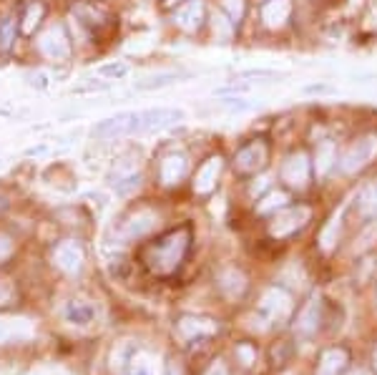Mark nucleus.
Returning <instances> with one entry per match:
<instances>
[{"instance_id": "nucleus-1", "label": "nucleus", "mask_w": 377, "mask_h": 375, "mask_svg": "<svg viewBox=\"0 0 377 375\" xmlns=\"http://www.w3.org/2000/svg\"><path fill=\"white\" fill-rule=\"evenodd\" d=\"M184 111L181 109H146V111H126V136H136V133H151L161 131L169 126L184 121Z\"/></svg>"}, {"instance_id": "nucleus-2", "label": "nucleus", "mask_w": 377, "mask_h": 375, "mask_svg": "<svg viewBox=\"0 0 377 375\" xmlns=\"http://www.w3.org/2000/svg\"><path fill=\"white\" fill-rule=\"evenodd\" d=\"M189 247V229H179L174 235H169L159 247L151 252V267L156 272L169 274L179 267V262L184 259V252Z\"/></svg>"}, {"instance_id": "nucleus-3", "label": "nucleus", "mask_w": 377, "mask_h": 375, "mask_svg": "<svg viewBox=\"0 0 377 375\" xmlns=\"http://www.w3.org/2000/svg\"><path fill=\"white\" fill-rule=\"evenodd\" d=\"M375 157H377V133H365V136H360V139L354 141L352 146L342 154L339 169L345 174H357Z\"/></svg>"}, {"instance_id": "nucleus-4", "label": "nucleus", "mask_w": 377, "mask_h": 375, "mask_svg": "<svg viewBox=\"0 0 377 375\" xmlns=\"http://www.w3.org/2000/svg\"><path fill=\"white\" fill-rule=\"evenodd\" d=\"M292 313V297L289 292L282 287H272L264 292L262 302H259V318L267 325H274V322H285Z\"/></svg>"}, {"instance_id": "nucleus-5", "label": "nucleus", "mask_w": 377, "mask_h": 375, "mask_svg": "<svg viewBox=\"0 0 377 375\" xmlns=\"http://www.w3.org/2000/svg\"><path fill=\"white\" fill-rule=\"evenodd\" d=\"M309 214H312V211H309L307 207H289V209H282L277 217H274V222L270 224V235L277 237V240L294 235L297 229H302L309 222Z\"/></svg>"}, {"instance_id": "nucleus-6", "label": "nucleus", "mask_w": 377, "mask_h": 375, "mask_svg": "<svg viewBox=\"0 0 377 375\" xmlns=\"http://www.w3.org/2000/svg\"><path fill=\"white\" fill-rule=\"evenodd\" d=\"M40 53L51 58V61H68L70 58V40L66 36L63 25H51L38 40Z\"/></svg>"}, {"instance_id": "nucleus-7", "label": "nucleus", "mask_w": 377, "mask_h": 375, "mask_svg": "<svg viewBox=\"0 0 377 375\" xmlns=\"http://www.w3.org/2000/svg\"><path fill=\"white\" fill-rule=\"evenodd\" d=\"M309 174H312V166H309V157L304 151H297V154H289L282 166V179H285L287 187L292 189H304L309 184Z\"/></svg>"}, {"instance_id": "nucleus-8", "label": "nucleus", "mask_w": 377, "mask_h": 375, "mask_svg": "<svg viewBox=\"0 0 377 375\" xmlns=\"http://www.w3.org/2000/svg\"><path fill=\"white\" fill-rule=\"evenodd\" d=\"M264 164H267V144H264V141H252V144H246L237 157H234V166H237V172H242V174L259 172Z\"/></svg>"}, {"instance_id": "nucleus-9", "label": "nucleus", "mask_w": 377, "mask_h": 375, "mask_svg": "<svg viewBox=\"0 0 377 375\" xmlns=\"http://www.w3.org/2000/svg\"><path fill=\"white\" fill-rule=\"evenodd\" d=\"M207 18V8H204V0H186L179 5V10L174 13V23L186 33L199 31L201 23Z\"/></svg>"}, {"instance_id": "nucleus-10", "label": "nucleus", "mask_w": 377, "mask_h": 375, "mask_svg": "<svg viewBox=\"0 0 377 375\" xmlns=\"http://www.w3.org/2000/svg\"><path fill=\"white\" fill-rule=\"evenodd\" d=\"M156 224H159V214L154 209L141 207V209H136L131 217L123 222V237L126 240H139V237L148 235Z\"/></svg>"}, {"instance_id": "nucleus-11", "label": "nucleus", "mask_w": 377, "mask_h": 375, "mask_svg": "<svg viewBox=\"0 0 377 375\" xmlns=\"http://www.w3.org/2000/svg\"><path fill=\"white\" fill-rule=\"evenodd\" d=\"M222 157L216 154V157H209L204 164L199 166V172L194 177V192L196 194H209V192H214L216 187V179H219V174H222Z\"/></svg>"}, {"instance_id": "nucleus-12", "label": "nucleus", "mask_w": 377, "mask_h": 375, "mask_svg": "<svg viewBox=\"0 0 377 375\" xmlns=\"http://www.w3.org/2000/svg\"><path fill=\"white\" fill-rule=\"evenodd\" d=\"M292 16V0H267L262 5V21L267 28L277 31Z\"/></svg>"}, {"instance_id": "nucleus-13", "label": "nucleus", "mask_w": 377, "mask_h": 375, "mask_svg": "<svg viewBox=\"0 0 377 375\" xmlns=\"http://www.w3.org/2000/svg\"><path fill=\"white\" fill-rule=\"evenodd\" d=\"M186 172H189V161H186L184 154H169V157H164L159 177H161V181L166 187H174V184H179V181L184 179Z\"/></svg>"}, {"instance_id": "nucleus-14", "label": "nucleus", "mask_w": 377, "mask_h": 375, "mask_svg": "<svg viewBox=\"0 0 377 375\" xmlns=\"http://www.w3.org/2000/svg\"><path fill=\"white\" fill-rule=\"evenodd\" d=\"M317 328H320V300L312 297L307 305L302 307L300 315H297V322H294V333L302 337L315 335Z\"/></svg>"}, {"instance_id": "nucleus-15", "label": "nucleus", "mask_w": 377, "mask_h": 375, "mask_svg": "<svg viewBox=\"0 0 377 375\" xmlns=\"http://www.w3.org/2000/svg\"><path fill=\"white\" fill-rule=\"evenodd\" d=\"M347 367V352L342 348H332L324 350L317 365V375H339Z\"/></svg>"}, {"instance_id": "nucleus-16", "label": "nucleus", "mask_w": 377, "mask_h": 375, "mask_svg": "<svg viewBox=\"0 0 377 375\" xmlns=\"http://www.w3.org/2000/svg\"><path fill=\"white\" fill-rule=\"evenodd\" d=\"M55 259H58V265L63 270H68V272H76L81 262H83V250L78 247L76 242H63L55 252Z\"/></svg>"}, {"instance_id": "nucleus-17", "label": "nucleus", "mask_w": 377, "mask_h": 375, "mask_svg": "<svg viewBox=\"0 0 377 375\" xmlns=\"http://www.w3.org/2000/svg\"><path fill=\"white\" fill-rule=\"evenodd\" d=\"M184 73H174V70H166V73H156V76H148V79L139 81L136 83V91H156V88H166L171 83H177Z\"/></svg>"}, {"instance_id": "nucleus-18", "label": "nucleus", "mask_w": 377, "mask_h": 375, "mask_svg": "<svg viewBox=\"0 0 377 375\" xmlns=\"http://www.w3.org/2000/svg\"><path fill=\"white\" fill-rule=\"evenodd\" d=\"M332 164H335V144L332 141H322L320 146H317V154H315V169L320 177L330 172Z\"/></svg>"}, {"instance_id": "nucleus-19", "label": "nucleus", "mask_w": 377, "mask_h": 375, "mask_svg": "<svg viewBox=\"0 0 377 375\" xmlns=\"http://www.w3.org/2000/svg\"><path fill=\"white\" fill-rule=\"evenodd\" d=\"M66 320L73 322V325H88L93 320V307L88 302H68L66 307Z\"/></svg>"}, {"instance_id": "nucleus-20", "label": "nucleus", "mask_w": 377, "mask_h": 375, "mask_svg": "<svg viewBox=\"0 0 377 375\" xmlns=\"http://www.w3.org/2000/svg\"><path fill=\"white\" fill-rule=\"evenodd\" d=\"M219 285H222V289H224V292H226L229 297L242 295V292L246 289L244 274L237 272V270H229V272H224V274H222V280H219Z\"/></svg>"}, {"instance_id": "nucleus-21", "label": "nucleus", "mask_w": 377, "mask_h": 375, "mask_svg": "<svg viewBox=\"0 0 377 375\" xmlns=\"http://www.w3.org/2000/svg\"><path fill=\"white\" fill-rule=\"evenodd\" d=\"M43 16H46V8H43V3H31V5H28V10H25V16H23L21 31H23L25 36H31V33L38 28L40 21H43Z\"/></svg>"}, {"instance_id": "nucleus-22", "label": "nucleus", "mask_w": 377, "mask_h": 375, "mask_svg": "<svg viewBox=\"0 0 377 375\" xmlns=\"http://www.w3.org/2000/svg\"><path fill=\"white\" fill-rule=\"evenodd\" d=\"M287 202H289V196H287L285 192H270L267 196H262V199H259V204H257V211H259V214H270V211L285 209Z\"/></svg>"}, {"instance_id": "nucleus-23", "label": "nucleus", "mask_w": 377, "mask_h": 375, "mask_svg": "<svg viewBox=\"0 0 377 375\" xmlns=\"http://www.w3.org/2000/svg\"><path fill=\"white\" fill-rule=\"evenodd\" d=\"M136 161L133 159H118V164H114V169L108 172V181H111V187H114L116 181L126 179V177H131V174H136Z\"/></svg>"}, {"instance_id": "nucleus-24", "label": "nucleus", "mask_w": 377, "mask_h": 375, "mask_svg": "<svg viewBox=\"0 0 377 375\" xmlns=\"http://www.w3.org/2000/svg\"><path fill=\"white\" fill-rule=\"evenodd\" d=\"M181 330L186 335H209L214 325H209V320H194V318H184L181 320Z\"/></svg>"}, {"instance_id": "nucleus-25", "label": "nucleus", "mask_w": 377, "mask_h": 375, "mask_svg": "<svg viewBox=\"0 0 377 375\" xmlns=\"http://www.w3.org/2000/svg\"><path fill=\"white\" fill-rule=\"evenodd\" d=\"M211 28H214V36L222 40H229L231 33H234V23H231L229 18H224L222 13H214L211 18Z\"/></svg>"}, {"instance_id": "nucleus-26", "label": "nucleus", "mask_w": 377, "mask_h": 375, "mask_svg": "<svg viewBox=\"0 0 377 375\" xmlns=\"http://www.w3.org/2000/svg\"><path fill=\"white\" fill-rule=\"evenodd\" d=\"M13 38H16V21L8 18L5 23L0 25V55L8 53L10 46H13Z\"/></svg>"}, {"instance_id": "nucleus-27", "label": "nucleus", "mask_w": 377, "mask_h": 375, "mask_svg": "<svg viewBox=\"0 0 377 375\" xmlns=\"http://www.w3.org/2000/svg\"><path fill=\"white\" fill-rule=\"evenodd\" d=\"M360 209L362 214H367V217H375L377 214V184L365 189V194L360 196Z\"/></svg>"}, {"instance_id": "nucleus-28", "label": "nucleus", "mask_w": 377, "mask_h": 375, "mask_svg": "<svg viewBox=\"0 0 377 375\" xmlns=\"http://www.w3.org/2000/svg\"><path fill=\"white\" fill-rule=\"evenodd\" d=\"M337 237H339V217H332L330 219V224L324 227V232H322V250L324 252H330L332 247H335V242H337Z\"/></svg>"}, {"instance_id": "nucleus-29", "label": "nucleus", "mask_w": 377, "mask_h": 375, "mask_svg": "<svg viewBox=\"0 0 377 375\" xmlns=\"http://www.w3.org/2000/svg\"><path fill=\"white\" fill-rule=\"evenodd\" d=\"M133 375H159V365L154 358L148 355H139L133 358Z\"/></svg>"}, {"instance_id": "nucleus-30", "label": "nucleus", "mask_w": 377, "mask_h": 375, "mask_svg": "<svg viewBox=\"0 0 377 375\" xmlns=\"http://www.w3.org/2000/svg\"><path fill=\"white\" fill-rule=\"evenodd\" d=\"M99 76L103 79H123V76H129V66L126 63H103L99 66Z\"/></svg>"}, {"instance_id": "nucleus-31", "label": "nucleus", "mask_w": 377, "mask_h": 375, "mask_svg": "<svg viewBox=\"0 0 377 375\" xmlns=\"http://www.w3.org/2000/svg\"><path fill=\"white\" fill-rule=\"evenodd\" d=\"M222 8L226 10V18L234 25L244 18V0H222Z\"/></svg>"}, {"instance_id": "nucleus-32", "label": "nucleus", "mask_w": 377, "mask_h": 375, "mask_svg": "<svg viewBox=\"0 0 377 375\" xmlns=\"http://www.w3.org/2000/svg\"><path fill=\"white\" fill-rule=\"evenodd\" d=\"M237 79H282V73L272 68H249L237 73Z\"/></svg>"}, {"instance_id": "nucleus-33", "label": "nucleus", "mask_w": 377, "mask_h": 375, "mask_svg": "<svg viewBox=\"0 0 377 375\" xmlns=\"http://www.w3.org/2000/svg\"><path fill=\"white\" fill-rule=\"evenodd\" d=\"M139 184H141V177H139V174H131V177H126V179L116 181L114 189L118 192V194H129V192H133V189L139 187Z\"/></svg>"}, {"instance_id": "nucleus-34", "label": "nucleus", "mask_w": 377, "mask_h": 375, "mask_svg": "<svg viewBox=\"0 0 377 375\" xmlns=\"http://www.w3.org/2000/svg\"><path fill=\"white\" fill-rule=\"evenodd\" d=\"M304 94L307 96H332V94H337V88L330 86V83H309V86H304Z\"/></svg>"}, {"instance_id": "nucleus-35", "label": "nucleus", "mask_w": 377, "mask_h": 375, "mask_svg": "<svg viewBox=\"0 0 377 375\" xmlns=\"http://www.w3.org/2000/svg\"><path fill=\"white\" fill-rule=\"evenodd\" d=\"M222 106L224 109H229V111H249L255 103H249L246 99H224Z\"/></svg>"}, {"instance_id": "nucleus-36", "label": "nucleus", "mask_w": 377, "mask_h": 375, "mask_svg": "<svg viewBox=\"0 0 377 375\" xmlns=\"http://www.w3.org/2000/svg\"><path fill=\"white\" fill-rule=\"evenodd\" d=\"M239 355H242V360H244V365H252L255 363V352H252V348H246V345H242L239 348Z\"/></svg>"}, {"instance_id": "nucleus-37", "label": "nucleus", "mask_w": 377, "mask_h": 375, "mask_svg": "<svg viewBox=\"0 0 377 375\" xmlns=\"http://www.w3.org/2000/svg\"><path fill=\"white\" fill-rule=\"evenodd\" d=\"M108 83H91V86H81V88H73V94H86V91H106Z\"/></svg>"}, {"instance_id": "nucleus-38", "label": "nucleus", "mask_w": 377, "mask_h": 375, "mask_svg": "<svg viewBox=\"0 0 377 375\" xmlns=\"http://www.w3.org/2000/svg\"><path fill=\"white\" fill-rule=\"evenodd\" d=\"M40 154H48V146H46V144H40V146L25 148V157H40Z\"/></svg>"}, {"instance_id": "nucleus-39", "label": "nucleus", "mask_w": 377, "mask_h": 375, "mask_svg": "<svg viewBox=\"0 0 377 375\" xmlns=\"http://www.w3.org/2000/svg\"><path fill=\"white\" fill-rule=\"evenodd\" d=\"M207 375H226V367H224L222 360H216L214 365L209 367V373H207Z\"/></svg>"}, {"instance_id": "nucleus-40", "label": "nucleus", "mask_w": 377, "mask_h": 375, "mask_svg": "<svg viewBox=\"0 0 377 375\" xmlns=\"http://www.w3.org/2000/svg\"><path fill=\"white\" fill-rule=\"evenodd\" d=\"M267 181H270V179H259V184H255V187H252V194H257V192H259V189H264V187H267Z\"/></svg>"}, {"instance_id": "nucleus-41", "label": "nucleus", "mask_w": 377, "mask_h": 375, "mask_svg": "<svg viewBox=\"0 0 377 375\" xmlns=\"http://www.w3.org/2000/svg\"><path fill=\"white\" fill-rule=\"evenodd\" d=\"M3 209H8V199H5V196H0V211Z\"/></svg>"}, {"instance_id": "nucleus-42", "label": "nucleus", "mask_w": 377, "mask_h": 375, "mask_svg": "<svg viewBox=\"0 0 377 375\" xmlns=\"http://www.w3.org/2000/svg\"><path fill=\"white\" fill-rule=\"evenodd\" d=\"M350 375H369V373H367V370H352Z\"/></svg>"}, {"instance_id": "nucleus-43", "label": "nucleus", "mask_w": 377, "mask_h": 375, "mask_svg": "<svg viewBox=\"0 0 377 375\" xmlns=\"http://www.w3.org/2000/svg\"><path fill=\"white\" fill-rule=\"evenodd\" d=\"M166 3H169V5H177V3H184V0H166Z\"/></svg>"}, {"instance_id": "nucleus-44", "label": "nucleus", "mask_w": 377, "mask_h": 375, "mask_svg": "<svg viewBox=\"0 0 377 375\" xmlns=\"http://www.w3.org/2000/svg\"><path fill=\"white\" fill-rule=\"evenodd\" d=\"M375 367H377V350H375Z\"/></svg>"}, {"instance_id": "nucleus-45", "label": "nucleus", "mask_w": 377, "mask_h": 375, "mask_svg": "<svg viewBox=\"0 0 377 375\" xmlns=\"http://www.w3.org/2000/svg\"><path fill=\"white\" fill-rule=\"evenodd\" d=\"M287 375H292V373H287Z\"/></svg>"}]
</instances>
